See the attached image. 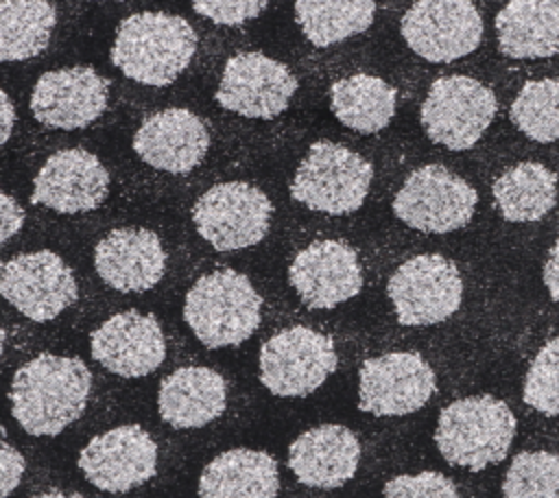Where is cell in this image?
<instances>
[{"instance_id": "obj_34", "label": "cell", "mask_w": 559, "mask_h": 498, "mask_svg": "<svg viewBox=\"0 0 559 498\" xmlns=\"http://www.w3.org/2000/svg\"><path fill=\"white\" fill-rule=\"evenodd\" d=\"M269 0H192V9L210 22L223 26H236L258 17L266 9Z\"/></svg>"}, {"instance_id": "obj_40", "label": "cell", "mask_w": 559, "mask_h": 498, "mask_svg": "<svg viewBox=\"0 0 559 498\" xmlns=\"http://www.w3.org/2000/svg\"><path fill=\"white\" fill-rule=\"evenodd\" d=\"M4 336H7V334H4V330L0 328V356H2V349H4Z\"/></svg>"}, {"instance_id": "obj_10", "label": "cell", "mask_w": 559, "mask_h": 498, "mask_svg": "<svg viewBox=\"0 0 559 498\" xmlns=\"http://www.w3.org/2000/svg\"><path fill=\"white\" fill-rule=\"evenodd\" d=\"M386 293L402 325H435L459 310L463 280L448 258L421 253L395 269Z\"/></svg>"}, {"instance_id": "obj_3", "label": "cell", "mask_w": 559, "mask_h": 498, "mask_svg": "<svg viewBox=\"0 0 559 498\" xmlns=\"http://www.w3.org/2000/svg\"><path fill=\"white\" fill-rule=\"evenodd\" d=\"M262 297L247 275L218 269L201 275L186 295L183 319L210 349L240 345L260 325Z\"/></svg>"}, {"instance_id": "obj_22", "label": "cell", "mask_w": 559, "mask_h": 498, "mask_svg": "<svg viewBox=\"0 0 559 498\" xmlns=\"http://www.w3.org/2000/svg\"><path fill=\"white\" fill-rule=\"evenodd\" d=\"M360 443L338 424H323L301 432L288 450V467L299 483L319 489L345 485L358 470Z\"/></svg>"}, {"instance_id": "obj_21", "label": "cell", "mask_w": 559, "mask_h": 498, "mask_svg": "<svg viewBox=\"0 0 559 498\" xmlns=\"http://www.w3.org/2000/svg\"><path fill=\"white\" fill-rule=\"evenodd\" d=\"M98 277L120 293H144L166 271V251L157 234L144 227L109 232L94 249Z\"/></svg>"}, {"instance_id": "obj_36", "label": "cell", "mask_w": 559, "mask_h": 498, "mask_svg": "<svg viewBox=\"0 0 559 498\" xmlns=\"http://www.w3.org/2000/svg\"><path fill=\"white\" fill-rule=\"evenodd\" d=\"M22 225H24L22 205L13 197L0 192V242H7L9 238H13L22 229Z\"/></svg>"}, {"instance_id": "obj_33", "label": "cell", "mask_w": 559, "mask_h": 498, "mask_svg": "<svg viewBox=\"0 0 559 498\" xmlns=\"http://www.w3.org/2000/svg\"><path fill=\"white\" fill-rule=\"evenodd\" d=\"M384 498H459L454 483L439 472L402 474L384 485Z\"/></svg>"}, {"instance_id": "obj_25", "label": "cell", "mask_w": 559, "mask_h": 498, "mask_svg": "<svg viewBox=\"0 0 559 498\" xmlns=\"http://www.w3.org/2000/svg\"><path fill=\"white\" fill-rule=\"evenodd\" d=\"M498 46L513 59L559 52V0H509L496 15Z\"/></svg>"}, {"instance_id": "obj_28", "label": "cell", "mask_w": 559, "mask_h": 498, "mask_svg": "<svg viewBox=\"0 0 559 498\" xmlns=\"http://www.w3.org/2000/svg\"><path fill=\"white\" fill-rule=\"evenodd\" d=\"M55 24L57 11L48 0H0V63L41 55Z\"/></svg>"}, {"instance_id": "obj_12", "label": "cell", "mask_w": 559, "mask_h": 498, "mask_svg": "<svg viewBox=\"0 0 559 498\" xmlns=\"http://www.w3.org/2000/svg\"><path fill=\"white\" fill-rule=\"evenodd\" d=\"M400 33L426 61L450 63L478 48L483 20L472 0H417L404 13Z\"/></svg>"}, {"instance_id": "obj_18", "label": "cell", "mask_w": 559, "mask_h": 498, "mask_svg": "<svg viewBox=\"0 0 559 498\" xmlns=\"http://www.w3.org/2000/svg\"><path fill=\"white\" fill-rule=\"evenodd\" d=\"M288 280L308 308L328 310L360 293L362 269L349 245L317 240L295 256Z\"/></svg>"}, {"instance_id": "obj_37", "label": "cell", "mask_w": 559, "mask_h": 498, "mask_svg": "<svg viewBox=\"0 0 559 498\" xmlns=\"http://www.w3.org/2000/svg\"><path fill=\"white\" fill-rule=\"evenodd\" d=\"M544 284L555 301H559V238L548 251L546 264H544Z\"/></svg>"}, {"instance_id": "obj_27", "label": "cell", "mask_w": 559, "mask_h": 498, "mask_svg": "<svg viewBox=\"0 0 559 498\" xmlns=\"http://www.w3.org/2000/svg\"><path fill=\"white\" fill-rule=\"evenodd\" d=\"M493 201L511 223L539 221L557 203V175L537 162H522L493 181Z\"/></svg>"}, {"instance_id": "obj_32", "label": "cell", "mask_w": 559, "mask_h": 498, "mask_svg": "<svg viewBox=\"0 0 559 498\" xmlns=\"http://www.w3.org/2000/svg\"><path fill=\"white\" fill-rule=\"evenodd\" d=\"M522 398L542 415H559V339L548 341L533 358Z\"/></svg>"}, {"instance_id": "obj_1", "label": "cell", "mask_w": 559, "mask_h": 498, "mask_svg": "<svg viewBox=\"0 0 559 498\" xmlns=\"http://www.w3.org/2000/svg\"><path fill=\"white\" fill-rule=\"evenodd\" d=\"M92 374L72 356L39 354L11 382L13 419L33 437L59 435L85 411Z\"/></svg>"}, {"instance_id": "obj_30", "label": "cell", "mask_w": 559, "mask_h": 498, "mask_svg": "<svg viewBox=\"0 0 559 498\" xmlns=\"http://www.w3.org/2000/svg\"><path fill=\"white\" fill-rule=\"evenodd\" d=\"M511 120L535 142L559 140V81H526L511 105Z\"/></svg>"}, {"instance_id": "obj_7", "label": "cell", "mask_w": 559, "mask_h": 498, "mask_svg": "<svg viewBox=\"0 0 559 498\" xmlns=\"http://www.w3.org/2000/svg\"><path fill=\"white\" fill-rule=\"evenodd\" d=\"M271 216L273 205L269 197L247 181L216 183L192 208L199 236L218 251L258 245L269 232Z\"/></svg>"}, {"instance_id": "obj_17", "label": "cell", "mask_w": 559, "mask_h": 498, "mask_svg": "<svg viewBox=\"0 0 559 498\" xmlns=\"http://www.w3.org/2000/svg\"><path fill=\"white\" fill-rule=\"evenodd\" d=\"M109 194V173L85 149L52 153L33 179L31 203L61 214L96 210Z\"/></svg>"}, {"instance_id": "obj_11", "label": "cell", "mask_w": 559, "mask_h": 498, "mask_svg": "<svg viewBox=\"0 0 559 498\" xmlns=\"http://www.w3.org/2000/svg\"><path fill=\"white\" fill-rule=\"evenodd\" d=\"M76 293L72 269L55 251L20 253L0 264V295L31 321H52Z\"/></svg>"}, {"instance_id": "obj_39", "label": "cell", "mask_w": 559, "mask_h": 498, "mask_svg": "<svg viewBox=\"0 0 559 498\" xmlns=\"http://www.w3.org/2000/svg\"><path fill=\"white\" fill-rule=\"evenodd\" d=\"M31 498H83V496L81 494H63V491L50 489V491H44V494H35Z\"/></svg>"}, {"instance_id": "obj_20", "label": "cell", "mask_w": 559, "mask_h": 498, "mask_svg": "<svg viewBox=\"0 0 559 498\" xmlns=\"http://www.w3.org/2000/svg\"><path fill=\"white\" fill-rule=\"evenodd\" d=\"M210 149L205 122L190 109L170 107L142 120L133 135L135 155L151 168L186 175L194 170Z\"/></svg>"}, {"instance_id": "obj_24", "label": "cell", "mask_w": 559, "mask_h": 498, "mask_svg": "<svg viewBox=\"0 0 559 498\" xmlns=\"http://www.w3.org/2000/svg\"><path fill=\"white\" fill-rule=\"evenodd\" d=\"M277 463L262 450L234 448L214 456L199 476L201 498H275Z\"/></svg>"}, {"instance_id": "obj_6", "label": "cell", "mask_w": 559, "mask_h": 498, "mask_svg": "<svg viewBox=\"0 0 559 498\" xmlns=\"http://www.w3.org/2000/svg\"><path fill=\"white\" fill-rule=\"evenodd\" d=\"M476 190L445 166L426 164L413 170L393 199L395 216L426 234L465 227L476 210Z\"/></svg>"}, {"instance_id": "obj_26", "label": "cell", "mask_w": 559, "mask_h": 498, "mask_svg": "<svg viewBox=\"0 0 559 498\" xmlns=\"http://www.w3.org/2000/svg\"><path fill=\"white\" fill-rule=\"evenodd\" d=\"M397 92L378 76L352 74L330 90V107L336 120L358 133L384 129L395 114Z\"/></svg>"}, {"instance_id": "obj_31", "label": "cell", "mask_w": 559, "mask_h": 498, "mask_svg": "<svg viewBox=\"0 0 559 498\" xmlns=\"http://www.w3.org/2000/svg\"><path fill=\"white\" fill-rule=\"evenodd\" d=\"M502 498H559V454L520 452L504 474Z\"/></svg>"}, {"instance_id": "obj_19", "label": "cell", "mask_w": 559, "mask_h": 498, "mask_svg": "<svg viewBox=\"0 0 559 498\" xmlns=\"http://www.w3.org/2000/svg\"><path fill=\"white\" fill-rule=\"evenodd\" d=\"M96 363L122 378H142L166 358V341L153 315L124 310L100 323L90 336Z\"/></svg>"}, {"instance_id": "obj_38", "label": "cell", "mask_w": 559, "mask_h": 498, "mask_svg": "<svg viewBox=\"0 0 559 498\" xmlns=\"http://www.w3.org/2000/svg\"><path fill=\"white\" fill-rule=\"evenodd\" d=\"M15 124V107L7 92L0 87V146L11 138Z\"/></svg>"}, {"instance_id": "obj_8", "label": "cell", "mask_w": 559, "mask_h": 498, "mask_svg": "<svg viewBox=\"0 0 559 498\" xmlns=\"http://www.w3.org/2000/svg\"><path fill=\"white\" fill-rule=\"evenodd\" d=\"M496 109L493 92L480 81L463 74L441 76L430 85L421 105V127L432 142L465 151L489 129Z\"/></svg>"}, {"instance_id": "obj_15", "label": "cell", "mask_w": 559, "mask_h": 498, "mask_svg": "<svg viewBox=\"0 0 559 498\" xmlns=\"http://www.w3.org/2000/svg\"><path fill=\"white\" fill-rule=\"evenodd\" d=\"M79 467L100 491L124 494L155 476L157 446L138 424L116 426L90 439L79 454Z\"/></svg>"}, {"instance_id": "obj_2", "label": "cell", "mask_w": 559, "mask_h": 498, "mask_svg": "<svg viewBox=\"0 0 559 498\" xmlns=\"http://www.w3.org/2000/svg\"><path fill=\"white\" fill-rule=\"evenodd\" d=\"M197 50V33L188 20L159 11L124 17L116 28L111 63L131 81L164 87L177 81Z\"/></svg>"}, {"instance_id": "obj_4", "label": "cell", "mask_w": 559, "mask_h": 498, "mask_svg": "<svg viewBox=\"0 0 559 498\" xmlns=\"http://www.w3.org/2000/svg\"><path fill=\"white\" fill-rule=\"evenodd\" d=\"M515 437L511 408L493 395H472L448 404L435 430L441 456L459 467L480 472L500 463Z\"/></svg>"}, {"instance_id": "obj_29", "label": "cell", "mask_w": 559, "mask_h": 498, "mask_svg": "<svg viewBox=\"0 0 559 498\" xmlns=\"http://www.w3.org/2000/svg\"><path fill=\"white\" fill-rule=\"evenodd\" d=\"M376 15L373 0H297L295 20L304 37L319 48L367 31Z\"/></svg>"}, {"instance_id": "obj_23", "label": "cell", "mask_w": 559, "mask_h": 498, "mask_svg": "<svg viewBox=\"0 0 559 498\" xmlns=\"http://www.w3.org/2000/svg\"><path fill=\"white\" fill-rule=\"evenodd\" d=\"M227 402L223 376L207 367H181L159 384L157 408L173 428H201L214 422Z\"/></svg>"}, {"instance_id": "obj_14", "label": "cell", "mask_w": 559, "mask_h": 498, "mask_svg": "<svg viewBox=\"0 0 559 498\" xmlns=\"http://www.w3.org/2000/svg\"><path fill=\"white\" fill-rule=\"evenodd\" d=\"M358 376V408L378 417L415 413L437 391L430 365L415 352L367 358Z\"/></svg>"}, {"instance_id": "obj_9", "label": "cell", "mask_w": 559, "mask_h": 498, "mask_svg": "<svg viewBox=\"0 0 559 498\" xmlns=\"http://www.w3.org/2000/svg\"><path fill=\"white\" fill-rule=\"evenodd\" d=\"M334 369L332 339L306 325L286 328L260 347V382L280 398L310 395Z\"/></svg>"}, {"instance_id": "obj_5", "label": "cell", "mask_w": 559, "mask_h": 498, "mask_svg": "<svg viewBox=\"0 0 559 498\" xmlns=\"http://www.w3.org/2000/svg\"><path fill=\"white\" fill-rule=\"evenodd\" d=\"M371 179L373 168L358 153L334 142H314L295 170L290 197L314 212L349 214L365 203Z\"/></svg>"}, {"instance_id": "obj_35", "label": "cell", "mask_w": 559, "mask_h": 498, "mask_svg": "<svg viewBox=\"0 0 559 498\" xmlns=\"http://www.w3.org/2000/svg\"><path fill=\"white\" fill-rule=\"evenodd\" d=\"M24 456L0 439V498H7L24 476Z\"/></svg>"}, {"instance_id": "obj_13", "label": "cell", "mask_w": 559, "mask_h": 498, "mask_svg": "<svg viewBox=\"0 0 559 498\" xmlns=\"http://www.w3.org/2000/svg\"><path fill=\"white\" fill-rule=\"evenodd\" d=\"M297 90L295 74L258 50L234 55L221 74L216 103L242 118L271 120L280 116Z\"/></svg>"}, {"instance_id": "obj_16", "label": "cell", "mask_w": 559, "mask_h": 498, "mask_svg": "<svg viewBox=\"0 0 559 498\" xmlns=\"http://www.w3.org/2000/svg\"><path fill=\"white\" fill-rule=\"evenodd\" d=\"M109 100L107 81L90 66L44 72L31 92V111L46 127L74 131L103 116Z\"/></svg>"}]
</instances>
